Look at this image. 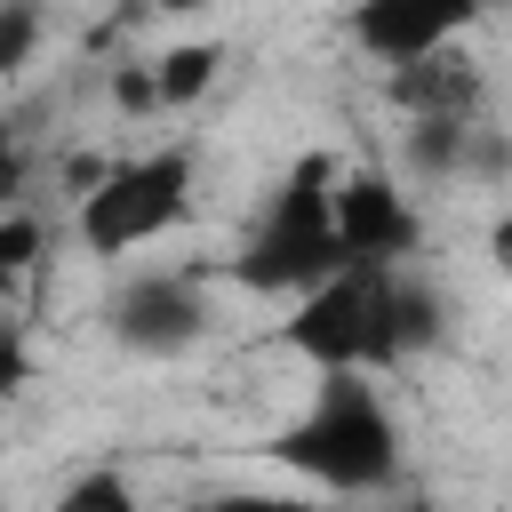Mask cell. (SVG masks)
<instances>
[{
    "mask_svg": "<svg viewBox=\"0 0 512 512\" xmlns=\"http://www.w3.org/2000/svg\"><path fill=\"white\" fill-rule=\"evenodd\" d=\"M432 336H440L432 288L408 280V272H376V264L336 272L328 288H312V296L288 304V320H280V344H288L312 376H384V368H400L408 352H424Z\"/></svg>",
    "mask_w": 512,
    "mask_h": 512,
    "instance_id": "1",
    "label": "cell"
},
{
    "mask_svg": "<svg viewBox=\"0 0 512 512\" xmlns=\"http://www.w3.org/2000/svg\"><path fill=\"white\" fill-rule=\"evenodd\" d=\"M280 472H296L312 496H392L400 480V424L376 392V376H320L312 400L264 440Z\"/></svg>",
    "mask_w": 512,
    "mask_h": 512,
    "instance_id": "2",
    "label": "cell"
},
{
    "mask_svg": "<svg viewBox=\"0 0 512 512\" xmlns=\"http://www.w3.org/2000/svg\"><path fill=\"white\" fill-rule=\"evenodd\" d=\"M336 152H296L288 176L264 192L256 224L240 232V256H232V280L256 288V296H288L304 304L312 288H328L336 272H352L344 256V224H336Z\"/></svg>",
    "mask_w": 512,
    "mask_h": 512,
    "instance_id": "3",
    "label": "cell"
},
{
    "mask_svg": "<svg viewBox=\"0 0 512 512\" xmlns=\"http://www.w3.org/2000/svg\"><path fill=\"white\" fill-rule=\"evenodd\" d=\"M184 216H192V144H152V152L112 160L104 176H88L72 232L88 256H136V248L168 240Z\"/></svg>",
    "mask_w": 512,
    "mask_h": 512,
    "instance_id": "4",
    "label": "cell"
},
{
    "mask_svg": "<svg viewBox=\"0 0 512 512\" xmlns=\"http://www.w3.org/2000/svg\"><path fill=\"white\" fill-rule=\"evenodd\" d=\"M112 336L144 360H168V352H192L208 336V288L192 272H136L112 304H104Z\"/></svg>",
    "mask_w": 512,
    "mask_h": 512,
    "instance_id": "5",
    "label": "cell"
},
{
    "mask_svg": "<svg viewBox=\"0 0 512 512\" xmlns=\"http://www.w3.org/2000/svg\"><path fill=\"white\" fill-rule=\"evenodd\" d=\"M336 224H344V256H352V264H376V272H400V264L416 256V240H424L408 192H400L392 176H376V168H344V184H336Z\"/></svg>",
    "mask_w": 512,
    "mask_h": 512,
    "instance_id": "6",
    "label": "cell"
},
{
    "mask_svg": "<svg viewBox=\"0 0 512 512\" xmlns=\"http://www.w3.org/2000/svg\"><path fill=\"white\" fill-rule=\"evenodd\" d=\"M464 24H472L464 8H408V0H368V8L344 16V32H352L376 64H392V72H416V64L448 56Z\"/></svg>",
    "mask_w": 512,
    "mask_h": 512,
    "instance_id": "7",
    "label": "cell"
},
{
    "mask_svg": "<svg viewBox=\"0 0 512 512\" xmlns=\"http://www.w3.org/2000/svg\"><path fill=\"white\" fill-rule=\"evenodd\" d=\"M392 96H400L416 120H472L480 72L456 64V56H432V64H416V72H392Z\"/></svg>",
    "mask_w": 512,
    "mask_h": 512,
    "instance_id": "8",
    "label": "cell"
},
{
    "mask_svg": "<svg viewBox=\"0 0 512 512\" xmlns=\"http://www.w3.org/2000/svg\"><path fill=\"white\" fill-rule=\"evenodd\" d=\"M216 64H224V48H216V40L168 48V56H160V72H152V96H160V104H192V96L216 80Z\"/></svg>",
    "mask_w": 512,
    "mask_h": 512,
    "instance_id": "9",
    "label": "cell"
},
{
    "mask_svg": "<svg viewBox=\"0 0 512 512\" xmlns=\"http://www.w3.org/2000/svg\"><path fill=\"white\" fill-rule=\"evenodd\" d=\"M48 512H136V480L112 472V464H96V472L64 480V496H56Z\"/></svg>",
    "mask_w": 512,
    "mask_h": 512,
    "instance_id": "10",
    "label": "cell"
},
{
    "mask_svg": "<svg viewBox=\"0 0 512 512\" xmlns=\"http://www.w3.org/2000/svg\"><path fill=\"white\" fill-rule=\"evenodd\" d=\"M184 512H320L312 488H224V496H200Z\"/></svg>",
    "mask_w": 512,
    "mask_h": 512,
    "instance_id": "11",
    "label": "cell"
},
{
    "mask_svg": "<svg viewBox=\"0 0 512 512\" xmlns=\"http://www.w3.org/2000/svg\"><path fill=\"white\" fill-rule=\"evenodd\" d=\"M32 264H40V216L8 208L0 216V272H32Z\"/></svg>",
    "mask_w": 512,
    "mask_h": 512,
    "instance_id": "12",
    "label": "cell"
},
{
    "mask_svg": "<svg viewBox=\"0 0 512 512\" xmlns=\"http://www.w3.org/2000/svg\"><path fill=\"white\" fill-rule=\"evenodd\" d=\"M24 48H32V8H8L0 16V64H24Z\"/></svg>",
    "mask_w": 512,
    "mask_h": 512,
    "instance_id": "13",
    "label": "cell"
},
{
    "mask_svg": "<svg viewBox=\"0 0 512 512\" xmlns=\"http://www.w3.org/2000/svg\"><path fill=\"white\" fill-rule=\"evenodd\" d=\"M488 256H496V272H504V280H512V208H504V216H496V232H488Z\"/></svg>",
    "mask_w": 512,
    "mask_h": 512,
    "instance_id": "14",
    "label": "cell"
},
{
    "mask_svg": "<svg viewBox=\"0 0 512 512\" xmlns=\"http://www.w3.org/2000/svg\"><path fill=\"white\" fill-rule=\"evenodd\" d=\"M376 512H432V504H424V496H384Z\"/></svg>",
    "mask_w": 512,
    "mask_h": 512,
    "instance_id": "15",
    "label": "cell"
}]
</instances>
